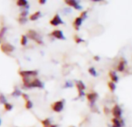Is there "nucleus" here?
Masks as SVG:
<instances>
[{"mask_svg":"<svg viewBox=\"0 0 132 127\" xmlns=\"http://www.w3.org/2000/svg\"><path fill=\"white\" fill-rule=\"evenodd\" d=\"M19 21L20 23H25L27 22V18H23V17H19Z\"/></svg>","mask_w":132,"mask_h":127,"instance_id":"obj_29","label":"nucleus"},{"mask_svg":"<svg viewBox=\"0 0 132 127\" xmlns=\"http://www.w3.org/2000/svg\"><path fill=\"white\" fill-rule=\"evenodd\" d=\"M125 64H126V61L123 60V58L121 60V61L119 62L118 64V66H117V70L119 71H123V70H124V68H125Z\"/></svg>","mask_w":132,"mask_h":127,"instance_id":"obj_14","label":"nucleus"},{"mask_svg":"<svg viewBox=\"0 0 132 127\" xmlns=\"http://www.w3.org/2000/svg\"><path fill=\"white\" fill-rule=\"evenodd\" d=\"M104 112H105L106 114H108V113H109V112H110L109 109H108V108H106V107H104Z\"/></svg>","mask_w":132,"mask_h":127,"instance_id":"obj_33","label":"nucleus"},{"mask_svg":"<svg viewBox=\"0 0 132 127\" xmlns=\"http://www.w3.org/2000/svg\"><path fill=\"white\" fill-rule=\"evenodd\" d=\"M51 36H53L55 38L58 39V40H65V36H64V35H63L62 31L59 30H54V31L51 33Z\"/></svg>","mask_w":132,"mask_h":127,"instance_id":"obj_8","label":"nucleus"},{"mask_svg":"<svg viewBox=\"0 0 132 127\" xmlns=\"http://www.w3.org/2000/svg\"><path fill=\"white\" fill-rule=\"evenodd\" d=\"M25 106H26V108L27 109H31L33 107V103L30 100H28V101L26 102V105Z\"/></svg>","mask_w":132,"mask_h":127,"instance_id":"obj_24","label":"nucleus"},{"mask_svg":"<svg viewBox=\"0 0 132 127\" xmlns=\"http://www.w3.org/2000/svg\"><path fill=\"white\" fill-rule=\"evenodd\" d=\"M50 23L54 26H58L59 24H63L64 23L62 20H61L60 16L58 14H56L50 21Z\"/></svg>","mask_w":132,"mask_h":127,"instance_id":"obj_5","label":"nucleus"},{"mask_svg":"<svg viewBox=\"0 0 132 127\" xmlns=\"http://www.w3.org/2000/svg\"><path fill=\"white\" fill-rule=\"evenodd\" d=\"M1 50L4 53H11L15 50V47L9 43H2L1 45Z\"/></svg>","mask_w":132,"mask_h":127,"instance_id":"obj_4","label":"nucleus"},{"mask_svg":"<svg viewBox=\"0 0 132 127\" xmlns=\"http://www.w3.org/2000/svg\"><path fill=\"white\" fill-rule=\"evenodd\" d=\"M6 31V27H3L2 30H1V31H0V37H2V35L5 34Z\"/></svg>","mask_w":132,"mask_h":127,"instance_id":"obj_30","label":"nucleus"},{"mask_svg":"<svg viewBox=\"0 0 132 127\" xmlns=\"http://www.w3.org/2000/svg\"><path fill=\"white\" fill-rule=\"evenodd\" d=\"M108 87L111 92H114L115 89H116V85H115V83H113V81H110V82L108 83Z\"/></svg>","mask_w":132,"mask_h":127,"instance_id":"obj_19","label":"nucleus"},{"mask_svg":"<svg viewBox=\"0 0 132 127\" xmlns=\"http://www.w3.org/2000/svg\"><path fill=\"white\" fill-rule=\"evenodd\" d=\"M82 23V19L80 17L75 18V20H74V23H73V26H74V28H75L76 30H79V26H81Z\"/></svg>","mask_w":132,"mask_h":127,"instance_id":"obj_12","label":"nucleus"},{"mask_svg":"<svg viewBox=\"0 0 132 127\" xmlns=\"http://www.w3.org/2000/svg\"><path fill=\"white\" fill-rule=\"evenodd\" d=\"M20 95H22L21 92H20L19 90H18V89H15L14 92L12 93V95H13V96H19Z\"/></svg>","mask_w":132,"mask_h":127,"instance_id":"obj_22","label":"nucleus"},{"mask_svg":"<svg viewBox=\"0 0 132 127\" xmlns=\"http://www.w3.org/2000/svg\"><path fill=\"white\" fill-rule=\"evenodd\" d=\"M89 73L91 75L94 76V77L96 76V70H95L94 68H89Z\"/></svg>","mask_w":132,"mask_h":127,"instance_id":"obj_21","label":"nucleus"},{"mask_svg":"<svg viewBox=\"0 0 132 127\" xmlns=\"http://www.w3.org/2000/svg\"><path fill=\"white\" fill-rule=\"evenodd\" d=\"M39 3L40 4H45V2H46V0H39Z\"/></svg>","mask_w":132,"mask_h":127,"instance_id":"obj_35","label":"nucleus"},{"mask_svg":"<svg viewBox=\"0 0 132 127\" xmlns=\"http://www.w3.org/2000/svg\"><path fill=\"white\" fill-rule=\"evenodd\" d=\"M44 85L43 83L39 79H34L33 80L30 82V88H43Z\"/></svg>","mask_w":132,"mask_h":127,"instance_id":"obj_11","label":"nucleus"},{"mask_svg":"<svg viewBox=\"0 0 132 127\" xmlns=\"http://www.w3.org/2000/svg\"><path fill=\"white\" fill-rule=\"evenodd\" d=\"M112 114L114 118L120 119L122 115V110L118 105H115L112 109Z\"/></svg>","mask_w":132,"mask_h":127,"instance_id":"obj_3","label":"nucleus"},{"mask_svg":"<svg viewBox=\"0 0 132 127\" xmlns=\"http://www.w3.org/2000/svg\"><path fill=\"white\" fill-rule=\"evenodd\" d=\"M27 14H28V12L27 10H25V11H23V13H21V14H20V16H19V17L26 18V16H27Z\"/></svg>","mask_w":132,"mask_h":127,"instance_id":"obj_28","label":"nucleus"},{"mask_svg":"<svg viewBox=\"0 0 132 127\" xmlns=\"http://www.w3.org/2000/svg\"><path fill=\"white\" fill-rule=\"evenodd\" d=\"M84 95H85V94H84L83 91H80V92H79V97L83 96Z\"/></svg>","mask_w":132,"mask_h":127,"instance_id":"obj_34","label":"nucleus"},{"mask_svg":"<svg viewBox=\"0 0 132 127\" xmlns=\"http://www.w3.org/2000/svg\"><path fill=\"white\" fill-rule=\"evenodd\" d=\"M50 127H57V125H51Z\"/></svg>","mask_w":132,"mask_h":127,"instance_id":"obj_37","label":"nucleus"},{"mask_svg":"<svg viewBox=\"0 0 132 127\" xmlns=\"http://www.w3.org/2000/svg\"><path fill=\"white\" fill-rule=\"evenodd\" d=\"M93 59H94L95 60H96V61H98V60H100V57H99L98 56H95V57H93Z\"/></svg>","mask_w":132,"mask_h":127,"instance_id":"obj_36","label":"nucleus"},{"mask_svg":"<svg viewBox=\"0 0 132 127\" xmlns=\"http://www.w3.org/2000/svg\"><path fill=\"white\" fill-rule=\"evenodd\" d=\"M86 98H87L88 101L90 102V103H94L95 101L96 100V99L98 98V95L96 92H92V93H88L86 94Z\"/></svg>","mask_w":132,"mask_h":127,"instance_id":"obj_10","label":"nucleus"},{"mask_svg":"<svg viewBox=\"0 0 132 127\" xmlns=\"http://www.w3.org/2000/svg\"><path fill=\"white\" fill-rule=\"evenodd\" d=\"M74 40H75V43H81V42H83V40L81 39L80 37H79L78 36H74Z\"/></svg>","mask_w":132,"mask_h":127,"instance_id":"obj_25","label":"nucleus"},{"mask_svg":"<svg viewBox=\"0 0 132 127\" xmlns=\"http://www.w3.org/2000/svg\"><path fill=\"white\" fill-rule=\"evenodd\" d=\"M40 16V12H36L35 13L32 14L30 16V19L32 20V21H34V20H37L39 17Z\"/></svg>","mask_w":132,"mask_h":127,"instance_id":"obj_16","label":"nucleus"},{"mask_svg":"<svg viewBox=\"0 0 132 127\" xmlns=\"http://www.w3.org/2000/svg\"><path fill=\"white\" fill-rule=\"evenodd\" d=\"M109 76L110 77L111 81H112L113 83L114 82H117V81H118V77H117V74H116V72H115V71H110Z\"/></svg>","mask_w":132,"mask_h":127,"instance_id":"obj_13","label":"nucleus"},{"mask_svg":"<svg viewBox=\"0 0 132 127\" xmlns=\"http://www.w3.org/2000/svg\"><path fill=\"white\" fill-rule=\"evenodd\" d=\"M65 88H68V87H72V84L71 82H68V81H67L65 85Z\"/></svg>","mask_w":132,"mask_h":127,"instance_id":"obj_32","label":"nucleus"},{"mask_svg":"<svg viewBox=\"0 0 132 127\" xmlns=\"http://www.w3.org/2000/svg\"><path fill=\"white\" fill-rule=\"evenodd\" d=\"M20 43H21V45H23V46H25V45H27V36H25V35H23L21 36V40H20Z\"/></svg>","mask_w":132,"mask_h":127,"instance_id":"obj_17","label":"nucleus"},{"mask_svg":"<svg viewBox=\"0 0 132 127\" xmlns=\"http://www.w3.org/2000/svg\"><path fill=\"white\" fill-rule=\"evenodd\" d=\"M22 96H23V99L26 100V102L29 100V97H28V95H27V94H22Z\"/></svg>","mask_w":132,"mask_h":127,"instance_id":"obj_31","label":"nucleus"},{"mask_svg":"<svg viewBox=\"0 0 132 127\" xmlns=\"http://www.w3.org/2000/svg\"><path fill=\"white\" fill-rule=\"evenodd\" d=\"M16 4L19 6H26L27 5V1H26V0H19V1L16 2Z\"/></svg>","mask_w":132,"mask_h":127,"instance_id":"obj_20","label":"nucleus"},{"mask_svg":"<svg viewBox=\"0 0 132 127\" xmlns=\"http://www.w3.org/2000/svg\"><path fill=\"white\" fill-rule=\"evenodd\" d=\"M65 2L69 6H72L76 9H80L82 8V6L79 4V2H78L77 1H75V0H65Z\"/></svg>","mask_w":132,"mask_h":127,"instance_id":"obj_9","label":"nucleus"},{"mask_svg":"<svg viewBox=\"0 0 132 127\" xmlns=\"http://www.w3.org/2000/svg\"><path fill=\"white\" fill-rule=\"evenodd\" d=\"M4 107H5V109L7 110V111H10V110L13 109V105L9 103H6L4 105Z\"/></svg>","mask_w":132,"mask_h":127,"instance_id":"obj_23","label":"nucleus"},{"mask_svg":"<svg viewBox=\"0 0 132 127\" xmlns=\"http://www.w3.org/2000/svg\"><path fill=\"white\" fill-rule=\"evenodd\" d=\"M0 103H6V98H5V96H4L3 95H0Z\"/></svg>","mask_w":132,"mask_h":127,"instance_id":"obj_26","label":"nucleus"},{"mask_svg":"<svg viewBox=\"0 0 132 127\" xmlns=\"http://www.w3.org/2000/svg\"><path fill=\"white\" fill-rule=\"evenodd\" d=\"M69 127H75V126H70Z\"/></svg>","mask_w":132,"mask_h":127,"instance_id":"obj_38","label":"nucleus"},{"mask_svg":"<svg viewBox=\"0 0 132 127\" xmlns=\"http://www.w3.org/2000/svg\"><path fill=\"white\" fill-rule=\"evenodd\" d=\"M27 37H29V38L33 40H35V41L38 43H39V44H42L43 43L42 40H41V37L38 35V34L35 30H29L28 33H27Z\"/></svg>","mask_w":132,"mask_h":127,"instance_id":"obj_1","label":"nucleus"},{"mask_svg":"<svg viewBox=\"0 0 132 127\" xmlns=\"http://www.w3.org/2000/svg\"><path fill=\"white\" fill-rule=\"evenodd\" d=\"M51 108L55 112H60L64 108V101L63 100H60V101L55 102V103L52 104Z\"/></svg>","mask_w":132,"mask_h":127,"instance_id":"obj_2","label":"nucleus"},{"mask_svg":"<svg viewBox=\"0 0 132 127\" xmlns=\"http://www.w3.org/2000/svg\"><path fill=\"white\" fill-rule=\"evenodd\" d=\"M41 122H42L44 127H50L51 126V122H50V119H46L43 120Z\"/></svg>","mask_w":132,"mask_h":127,"instance_id":"obj_18","label":"nucleus"},{"mask_svg":"<svg viewBox=\"0 0 132 127\" xmlns=\"http://www.w3.org/2000/svg\"><path fill=\"white\" fill-rule=\"evenodd\" d=\"M111 121H112V123H113L112 127H122L124 126V122H123V119H121L113 118L112 119Z\"/></svg>","mask_w":132,"mask_h":127,"instance_id":"obj_7","label":"nucleus"},{"mask_svg":"<svg viewBox=\"0 0 132 127\" xmlns=\"http://www.w3.org/2000/svg\"><path fill=\"white\" fill-rule=\"evenodd\" d=\"M0 125H1V120H0Z\"/></svg>","mask_w":132,"mask_h":127,"instance_id":"obj_39","label":"nucleus"},{"mask_svg":"<svg viewBox=\"0 0 132 127\" xmlns=\"http://www.w3.org/2000/svg\"><path fill=\"white\" fill-rule=\"evenodd\" d=\"M19 75L23 77H29L31 76H37L38 75V71H19Z\"/></svg>","mask_w":132,"mask_h":127,"instance_id":"obj_6","label":"nucleus"},{"mask_svg":"<svg viewBox=\"0 0 132 127\" xmlns=\"http://www.w3.org/2000/svg\"><path fill=\"white\" fill-rule=\"evenodd\" d=\"M86 15H87V12H86V11H83V12H82V13H81L79 17H80L82 20H83L84 19L86 18Z\"/></svg>","mask_w":132,"mask_h":127,"instance_id":"obj_27","label":"nucleus"},{"mask_svg":"<svg viewBox=\"0 0 132 127\" xmlns=\"http://www.w3.org/2000/svg\"><path fill=\"white\" fill-rule=\"evenodd\" d=\"M76 88L78 89V91L80 92V91H84L85 88V85L83 84L82 81H79L76 83Z\"/></svg>","mask_w":132,"mask_h":127,"instance_id":"obj_15","label":"nucleus"}]
</instances>
